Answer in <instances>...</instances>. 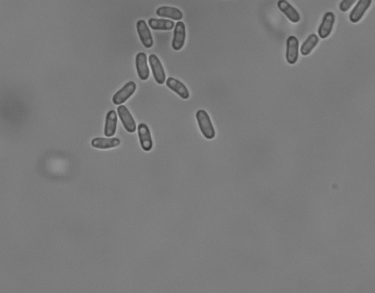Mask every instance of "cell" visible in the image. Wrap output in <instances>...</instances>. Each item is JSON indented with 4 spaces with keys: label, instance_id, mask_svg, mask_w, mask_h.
<instances>
[{
    "label": "cell",
    "instance_id": "obj_1",
    "mask_svg": "<svg viewBox=\"0 0 375 293\" xmlns=\"http://www.w3.org/2000/svg\"><path fill=\"white\" fill-rule=\"evenodd\" d=\"M195 117L203 137L207 140L214 139L216 137V131L207 112L205 110H199L195 114Z\"/></svg>",
    "mask_w": 375,
    "mask_h": 293
},
{
    "label": "cell",
    "instance_id": "obj_2",
    "mask_svg": "<svg viewBox=\"0 0 375 293\" xmlns=\"http://www.w3.org/2000/svg\"><path fill=\"white\" fill-rule=\"evenodd\" d=\"M137 90V85L134 81H129L119 91L114 94L112 102L116 106L122 105L127 101Z\"/></svg>",
    "mask_w": 375,
    "mask_h": 293
},
{
    "label": "cell",
    "instance_id": "obj_3",
    "mask_svg": "<svg viewBox=\"0 0 375 293\" xmlns=\"http://www.w3.org/2000/svg\"><path fill=\"white\" fill-rule=\"evenodd\" d=\"M148 60L155 80L159 85H163L166 82L167 79H166L165 70L159 58L156 55L151 54L149 56Z\"/></svg>",
    "mask_w": 375,
    "mask_h": 293
},
{
    "label": "cell",
    "instance_id": "obj_4",
    "mask_svg": "<svg viewBox=\"0 0 375 293\" xmlns=\"http://www.w3.org/2000/svg\"><path fill=\"white\" fill-rule=\"evenodd\" d=\"M300 53V42L298 38L294 35L287 38L286 42V61L290 65H295L299 59Z\"/></svg>",
    "mask_w": 375,
    "mask_h": 293
},
{
    "label": "cell",
    "instance_id": "obj_5",
    "mask_svg": "<svg viewBox=\"0 0 375 293\" xmlns=\"http://www.w3.org/2000/svg\"><path fill=\"white\" fill-rule=\"evenodd\" d=\"M136 29H137L139 38H140L143 47L147 48V49L153 48V45H154V40H153L151 31L149 28L146 21L144 20L137 21V24H136Z\"/></svg>",
    "mask_w": 375,
    "mask_h": 293
},
{
    "label": "cell",
    "instance_id": "obj_6",
    "mask_svg": "<svg viewBox=\"0 0 375 293\" xmlns=\"http://www.w3.org/2000/svg\"><path fill=\"white\" fill-rule=\"evenodd\" d=\"M186 38V27L182 21H178L174 27V38L171 47L173 50L179 51L183 48Z\"/></svg>",
    "mask_w": 375,
    "mask_h": 293
},
{
    "label": "cell",
    "instance_id": "obj_7",
    "mask_svg": "<svg viewBox=\"0 0 375 293\" xmlns=\"http://www.w3.org/2000/svg\"><path fill=\"white\" fill-rule=\"evenodd\" d=\"M117 114L123 124L126 132L133 134L137 130L135 119L131 112L125 105H119L117 108Z\"/></svg>",
    "mask_w": 375,
    "mask_h": 293
},
{
    "label": "cell",
    "instance_id": "obj_8",
    "mask_svg": "<svg viewBox=\"0 0 375 293\" xmlns=\"http://www.w3.org/2000/svg\"><path fill=\"white\" fill-rule=\"evenodd\" d=\"M336 23V15L332 11H327L323 15L322 21L318 28V35L322 39L328 38L332 33Z\"/></svg>",
    "mask_w": 375,
    "mask_h": 293
},
{
    "label": "cell",
    "instance_id": "obj_9",
    "mask_svg": "<svg viewBox=\"0 0 375 293\" xmlns=\"http://www.w3.org/2000/svg\"><path fill=\"white\" fill-rule=\"evenodd\" d=\"M137 133L142 150L145 152L151 151L153 147V140L148 125L144 123L139 124L137 126Z\"/></svg>",
    "mask_w": 375,
    "mask_h": 293
},
{
    "label": "cell",
    "instance_id": "obj_10",
    "mask_svg": "<svg viewBox=\"0 0 375 293\" xmlns=\"http://www.w3.org/2000/svg\"><path fill=\"white\" fill-rule=\"evenodd\" d=\"M372 4V0H358L355 7L349 15V20L353 24H357L363 19L366 11Z\"/></svg>",
    "mask_w": 375,
    "mask_h": 293
},
{
    "label": "cell",
    "instance_id": "obj_11",
    "mask_svg": "<svg viewBox=\"0 0 375 293\" xmlns=\"http://www.w3.org/2000/svg\"><path fill=\"white\" fill-rule=\"evenodd\" d=\"M135 68L139 78L142 81H146L150 77V68L147 63V56L143 52L137 53L135 57Z\"/></svg>",
    "mask_w": 375,
    "mask_h": 293
},
{
    "label": "cell",
    "instance_id": "obj_12",
    "mask_svg": "<svg viewBox=\"0 0 375 293\" xmlns=\"http://www.w3.org/2000/svg\"><path fill=\"white\" fill-rule=\"evenodd\" d=\"M166 86L171 91L179 95L182 99L187 100L190 97V92L187 90L186 86L178 79L168 77L166 80Z\"/></svg>",
    "mask_w": 375,
    "mask_h": 293
},
{
    "label": "cell",
    "instance_id": "obj_13",
    "mask_svg": "<svg viewBox=\"0 0 375 293\" xmlns=\"http://www.w3.org/2000/svg\"><path fill=\"white\" fill-rule=\"evenodd\" d=\"M279 10L287 17L290 22L297 24L301 20L300 13L287 0H279L277 3Z\"/></svg>",
    "mask_w": 375,
    "mask_h": 293
},
{
    "label": "cell",
    "instance_id": "obj_14",
    "mask_svg": "<svg viewBox=\"0 0 375 293\" xmlns=\"http://www.w3.org/2000/svg\"><path fill=\"white\" fill-rule=\"evenodd\" d=\"M121 144L120 139L117 137L113 138H105V137H95L91 141V145L93 148L98 150H110L116 148Z\"/></svg>",
    "mask_w": 375,
    "mask_h": 293
},
{
    "label": "cell",
    "instance_id": "obj_15",
    "mask_svg": "<svg viewBox=\"0 0 375 293\" xmlns=\"http://www.w3.org/2000/svg\"><path fill=\"white\" fill-rule=\"evenodd\" d=\"M117 113L114 110L108 112L105 118L104 134L107 137H112L117 130Z\"/></svg>",
    "mask_w": 375,
    "mask_h": 293
},
{
    "label": "cell",
    "instance_id": "obj_16",
    "mask_svg": "<svg viewBox=\"0 0 375 293\" xmlns=\"http://www.w3.org/2000/svg\"><path fill=\"white\" fill-rule=\"evenodd\" d=\"M156 14L160 17L163 18L171 19L173 20L180 21L183 18V13L182 11L175 7L171 6H161L158 8L156 10Z\"/></svg>",
    "mask_w": 375,
    "mask_h": 293
},
{
    "label": "cell",
    "instance_id": "obj_17",
    "mask_svg": "<svg viewBox=\"0 0 375 293\" xmlns=\"http://www.w3.org/2000/svg\"><path fill=\"white\" fill-rule=\"evenodd\" d=\"M148 25L152 30L156 31H170L175 27V23L173 20L166 19L150 18Z\"/></svg>",
    "mask_w": 375,
    "mask_h": 293
},
{
    "label": "cell",
    "instance_id": "obj_18",
    "mask_svg": "<svg viewBox=\"0 0 375 293\" xmlns=\"http://www.w3.org/2000/svg\"><path fill=\"white\" fill-rule=\"evenodd\" d=\"M319 41V37L316 34H311L302 43L301 48H300V51L302 56H306L311 54L313 50L318 46Z\"/></svg>",
    "mask_w": 375,
    "mask_h": 293
},
{
    "label": "cell",
    "instance_id": "obj_19",
    "mask_svg": "<svg viewBox=\"0 0 375 293\" xmlns=\"http://www.w3.org/2000/svg\"><path fill=\"white\" fill-rule=\"evenodd\" d=\"M357 0H342L339 4V9L342 12H347L357 3Z\"/></svg>",
    "mask_w": 375,
    "mask_h": 293
}]
</instances>
